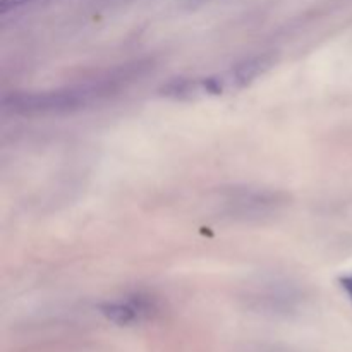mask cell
I'll return each instance as SVG.
<instances>
[{
    "instance_id": "1",
    "label": "cell",
    "mask_w": 352,
    "mask_h": 352,
    "mask_svg": "<svg viewBox=\"0 0 352 352\" xmlns=\"http://www.w3.org/2000/svg\"><path fill=\"white\" fill-rule=\"evenodd\" d=\"M141 69H143L141 64L122 65L107 72L105 76H98L96 79H89L79 85L45 89V91L12 93L3 96L2 107L7 112L24 117L64 116V113L78 112L122 91L131 81L140 76Z\"/></svg>"
},
{
    "instance_id": "2",
    "label": "cell",
    "mask_w": 352,
    "mask_h": 352,
    "mask_svg": "<svg viewBox=\"0 0 352 352\" xmlns=\"http://www.w3.org/2000/svg\"><path fill=\"white\" fill-rule=\"evenodd\" d=\"M285 195L261 188H230L223 192V213L236 220H260L282 208Z\"/></svg>"
},
{
    "instance_id": "3",
    "label": "cell",
    "mask_w": 352,
    "mask_h": 352,
    "mask_svg": "<svg viewBox=\"0 0 352 352\" xmlns=\"http://www.w3.org/2000/svg\"><path fill=\"white\" fill-rule=\"evenodd\" d=\"M98 309L103 318H107L113 325L133 327L150 318L155 311V305L146 296L136 294L122 299V301L102 302L98 305Z\"/></svg>"
},
{
    "instance_id": "4",
    "label": "cell",
    "mask_w": 352,
    "mask_h": 352,
    "mask_svg": "<svg viewBox=\"0 0 352 352\" xmlns=\"http://www.w3.org/2000/svg\"><path fill=\"white\" fill-rule=\"evenodd\" d=\"M275 64V57L270 54L254 55V57L246 58L243 62H237L230 69L222 72L223 82H226L227 93L239 91V89L246 88L251 82L256 81L260 76L270 71L272 65Z\"/></svg>"
},
{
    "instance_id": "5",
    "label": "cell",
    "mask_w": 352,
    "mask_h": 352,
    "mask_svg": "<svg viewBox=\"0 0 352 352\" xmlns=\"http://www.w3.org/2000/svg\"><path fill=\"white\" fill-rule=\"evenodd\" d=\"M31 2H34V0H0V10L7 12V10L17 9V7H23Z\"/></svg>"
},
{
    "instance_id": "6",
    "label": "cell",
    "mask_w": 352,
    "mask_h": 352,
    "mask_svg": "<svg viewBox=\"0 0 352 352\" xmlns=\"http://www.w3.org/2000/svg\"><path fill=\"white\" fill-rule=\"evenodd\" d=\"M339 285H340V289L346 292L347 298H349L351 302H352V274L342 275V277H339Z\"/></svg>"
}]
</instances>
